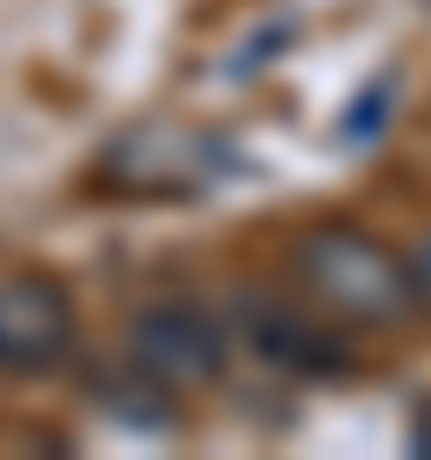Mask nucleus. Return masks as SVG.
Here are the masks:
<instances>
[{
    "label": "nucleus",
    "mask_w": 431,
    "mask_h": 460,
    "mask_svg": "<svg viewBox=\"0 0 431 460\" xmlns=\"http://www.w3.org/2000/svg\"><path fill=\"white\" fill-rule=\"evenodd\" d=\"M295 266V295L316 302L338 331H381V323H402L417 309V288H409V259L388 252L374 230H352V223H316L295 237L287 252Z\"/></svg>",
    "instance_id": "nucleus-1"
},
{
    "label": "nucleus",
    "mask_w": 431,
    "mask_h": 460,
    "mask_svg": "<svg viewBox=\"0 0 431 460\" xmlns=\"http://www.w3.org/2000/svg\"><path fill=\"white\" fill-rule=\"evenodd\" d=\"M122 352H129V367H136L158 395H172V388H208V381L230 367V316L208 309V302H194V295H151V302L129 316Z\"/></svg>",
    "instance_id": "nucleus-2"
},
{
    "label": "nucleus",
    "mask_w": 431,
    "mask_h": 460,
    "mask_svg": "<svg viewBox=\"0 0 431 460\" xmlns=\"http://www.w3.org/2000/svg\"><path fill=\"white\" fill-rule=\"evenodd\" d=\"M230 165H237L230 144H216L208 129H187V122H136L129 137L108 144L101 187L122 194V201H187V194L216 187Z\"/></svg>",
    "instance_id": "nucleus-3"
},
{
    "label": "nucleus",
    "mask_w": 431,
    "mask_h": 460,
    "mask_svg": "<svg viewBox=\"0 0 431 460\" xmlns=\"http://www.w3.org/2000/svg\"><path fill=\"white\" fill-rule=\"evenodd\" d=\"M223 316H230V345H244V352L266 359L273 374H338V367H345L338 323H330L316 302H302V295L244 288Z\"/></svg>",
    "instance_id": "nucleus-4"
},
{
    "label": "nucleus",
    "mask_w": 431,
    "mask_h": 460,
    "mask_svg": "<svg viewBox=\"0 0 431 460\" xmlns=\"http://www.w3.org/2000/svg\"><path fill=\"white\" fill-rule=\"evenodd\" d=\"M79 338L72 295L43 273L0 280V374H50Z\"/></svg>",
    "instance_id": "nucleus-5"
},
{
    "label": "nucleus",
    "mask_w": 431,
    "mask_h": 460,
    "mask_svg": "<svg viewBox=\"0 0 431 460\" xmlns=\"http://www.w3.org/2000/svg\"><path fill=\"white\" fill-rule=\"evenodd\" d=\"M402 259H409V288H417V302L431 309V237H417Z\"/></svg>",
    "instance_id": "nucleus-6"
},
{
    "label": "nucleus",
    "mask_w": 431,
    "mask_h": 460,
    "mask_svg": "<svg viewBox=\"0 0 431 460\" xmlns=\"http://www.w3.org/2000/svg\"><path fill=\"white\" fill-rule=\"evenodd\" d=\"M417 446H424V453H431V417H424V424H417Z\"/></svg>",
    "instance_id": "nucleus-7"
}]
</instances>
